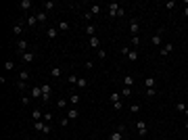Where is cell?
Here are the masks:
<instances>
[{
	"label": "cell",
	"instance_id": "c3c4849f",
	"mask_svg": "<svg viewBox=\"0 0 188 140\" xmlns=\"http://www.w3.org/2000/svg\"><path fill=\"white\" fill-rule=\"evenodd\" d=\"M21 102L23 104H29V96H21Z\"/></svg>",
	"mask_w": 188,
	"mask_h": 140
},
{
	"label": "cell",
	"instance_id": "e575fe53",
	"mask_svg": "<svg viewBox=\"0 0 188 140\" xmlns=\"http://www.w3.org/2000/svg\"><path fill=\"white\" fill-rule=\"evenodd\" d=\"M50 73H52V75H55V77H61V73H63V71H61V69H59V67H52V71H50Z\"/></svg>",
	"mask_w": 188,
	"mask_h": 140
},
{
	"label": "cell",
	"instance_id": "816d5d0a",
	"mask_svg": "<svg viewBox=\"0 0 188 140\" xmlns=\"http://www.w3.org/2000/svg\"><path fill=\"white\" fill-rule=\"evenodd\" d=\"M184 115H186V119H188V109H186V111H184Z\"/></svg>",
	"mask_w": 188,
	"mask_h": 140
},
{
	"label": "cell",
	"instance_id": "f546056e",
	"mask_svg": "<svg viewBox=\"0 0 188 140\" xmlns=\"http://www.w3.org/2000/svg\"><path fill=\"white\" fill-rule=\"evenodd\" d=\"M69 124H71V119H69V117H63V119L59 121V126H61V128H67Z\"/></svg>",
	"mask_w": 188,
	"mask_h": 140
},
{
	"label": "cell",
	"instance_id": "6da1fadb",
	"mask_svg": "<svg viewBox=\"0 0 188 140\" xmlns=\"http://www.w3.org/2000/svg\"><path fill=\"white\" fill-rule=\"evenodd\" d=\"M50 92H52V88H50V84H42V102H48L50 100Z\"/></svg>",
	"mask_w": 188,
	"mask_h": 140
},
{
	"label": "cell",
	"instance_id": "ee69618b",
	"mask_svg": "<svg viewBox=\"0 0 188 140\" xmlns=\"http://www.w3.org/2000/svg\"><path fill=\"white\" fill-rule=\"evenodd\" d=\"M130 111H132V113H138L140 107H138V104H130Z\"/></svg>",
	"mask_w": 188,
	"mask_h": 140
},
{
	"label": "cell",
	"instance_id": "30bf717a",
	"mask_svg": "<svg viewBox=\"0 0 188 140\" xmlns=\"http://www.w3.org/2000/svg\"><path fill=\"white\" fill-rule=\"evenodd\" d=\"M33 57H36V55H33L31 50H27V52H21V59L25 61V63H31V61H33Z\"/></svg>",
	"mask_w": 188,
	"mask_h": 140
},
{
	"label": "cell",
	"instance_id": "d6a6232c",
	"mask_svg": "<svg viewBox=\"0 0 188 140\" xmlns=\"http://www.w3.org/2000/svg\"><path fill=\"white\" fill-rule=\"evenodd\" d=\"M94 31H96V29H94V25H88V27H86V33H88L90 38H92V36H96Z\"/></svg>",
	"mask_w": 188,
	"mask_h": 140
},
{
	"label": "cell",
	"instance_id": "ffe728a7",
	"mask_svg": "<svg viewBox=\"0 0 188 140\" xmlns=\"http://www.w3.org/2000/svg\"><path fill=\"white\" fill-rule=\"evenodd\" d=\"M176 109L180 111V113H184V111H186L188 107H186V102H184V100H178V102H176Z\"/></svg>",
	"mask_w": 188,
	"mask_h": 140
},
{
	"label": "cell",
	"instance_id": "7402d4cb",
	"mask_svg": "<svg viewBox=\"0 0 188 140\" xmlns=\"http://www.w3.org/2000/svg\"><path fill=\"white\" fill-rule=\"evenodd\" d=\"M4 69H6V71H13V69H15V61H11V59L4 61Z\"/></svg>",
	"mask_w": 188,
	"mask_h": 140
},
{
	"label": "cell",
	"instance_id": "60d3db41",
	"mask_svg": "<svg viewBox=\"0 0 188 140\" xmlns=\"http://www.w3.org/2000/svg\"><path fill=\"white\" fill-rule=\"evenodd\" d=\"M27 77H29V71H21V82H27Z\"/></svg>",
	"mask_w": 188,
	"mask_h": 140
},
{
	"label": "cell",
	"instance_id": "484cf974",
	"mask_svg": "<svg viewBox=\"0 0 188 140\" xmlns=\"http://www.w3.org/2000/svg\"><path fill=\"white\" fill-rule=\"evenodd\" d=\"M67 104H69V100H67V98H59V100H57V107H59V109H65Z\"/></svg>",
	"mask_w": 188,
	"mask_h": 140
},
{
	"label": "cell",
	"instance_id": "7bdbcfd3",
	"mask_svg": "<svg viewBox=\"0 0 188 140\" xmlns=\"http://www.w3.org/2000/svg\"><path fill=\"white\" fill-rule=\"evenodd\" d=\"M130 50H132V48H128V46H121V55H123V57H128V52H130Z\"/></svg>",
	"mask_w": 188,
	"mask_h": 140
},
{
	"label": "cell",
	"instance_id": "681fc988",
	"mask_svg": "<svg viewBox=\"0 0 188 140\" xmlns=\"http://www.w3.org/2000/svg\"><path fill=\"white\" fill-rule=\"evenodd\" d=\"M44 121H52V115H50V113H44Z\"/></svg>",
	"mask_w": 188,
	"mask_h": 140
},
{
	"label": "cell",
	"instance_id": "8fae6325",
	"mask_svg": "<svg viewBox=\"0 0 188 140\" xmlns=\"http://www.w3.org/2000/svg\"><path fill=\"white\" fill-rule=\"evenodd\" d=\"M123 86H125V88H132V86H134V75H130V73L125 75L123 77Z\"/></svg>",
	"mask_w": 188,
	"mask_h": 140
},
{
	"label": "cell",
	"instance_id": "d6986e66",
	"mask_svg": "<svg viewBox=\"0 0 188 140\" xmlns=\"http://www.w3.org/2000/svg\"><path fill=\"white\" fill-rule=\"evenodd\" d=\"M17 48H19L21 52H27V42H25V40H19V42H17Z\"/></svg>",
	"mask_w": 188,
	"mask_h": 140
},
{
	"label": "cell",
	"instance_id": "9a60e30c",
	"mask_svg": "<svg viewBox=\"0 0 188 140\" xmlns=\"http://www.w3.org/2000/svg\"><path fill=\"white\" fill-rule=\"evenodd\" d=\"M36 19H38V23H44L48 17H46V13H44V11H38V13H36Z\"/></svg>",
	"mask_w": 188,
	"mask_h": 140
},
{
	"label": "cell",
	"instance_id": "4dcf8cb0",
	"mask_svg": "<svg viewBox=\"0 0 188 140\" xmlns=\"http://www.w3.org/2000/svg\"><path fill=\"white\" fill-rule=\"evenodd\" d=\"M67 29H69V23L67 21H61L59 23V31H67Z\"/></svg>",
	"mask_w": 188,
	"mask_h": 140
},
{
	"label": "cell",
	"instance_id": "3957f363",
	"mask_svg": "<svg viewBox=\"0 0 188 140\" xmlns=\"http://www.w3.org/2000/svg\"><path fill=\"white\" fill-rule=\"evenodd\" d=\"M172 50H174V44H172V42H167V44H163V46H161L159 55H161V57H167V55H169Z\"/></svg>",
	"mask_w": 188,
	"mask_h": 140
},
{
	"label": "cell",
	"instance_id": "f35d334b",
	"mask_svg": "<svg viewBox=\"0 0 188 140\" xmlns=\"http://www.w3.org/2000/svg\"><path fill=\"white\" fill-rule=\"evenodd\" d=\"M174 6H176V2H174V0H169V2H165V8H167V11H172Z\"/></svg>",
	"mask_w": 188,
	"mask_h": 140
},
{
	"label": "cell",
	"instance_id": "74e56055",
	"mask_svg": "<svg viewBox=\"0 0 188 140\" xmlns=\"http://www.w3.org/2000/svg\"><path fill=\"white\" fill-rule=\"evenodd\" d=\"M17 88H19V90H27V84L19 80V84H17Z\"/></svg>",
	"mask_w": 188,
	"mask_h": 140
},
{
	"label": "cell",
	"instance_id": "5b68a950",
	"mask_svg": "<svg viewBox=\"0 0 188 140\" xmlns=\"http://www.w3.org/2000/svg\"><path fill=\"white\" fill-rule=\"evenodd\" d=\"M138 29H140L138 19H132V21H130V31H132V36H138Z\"/></svg>",
	"mask_w": 188,
	"mask_h": 140
},
{
	"label": "cell",
	"instance_id": "83f0119b",
	"mask_svg": "<svg viewBox=\"0 0 188 140\" xmlns=\"http://www.w3.org/2000/svg\"><path fill=\"white\" fill-rule=\"evenodd\" d=\"M86 86H88V80H86V77H79V80H77V88L82 90V88H86Z\"/></svg>",
	"mask_w": 188,
	"mask_h": 140
},
{
	"label": "cell",
	"instance_id": "cb8c5ba5",
	"mask_svg": "<svg viewBox=\"0 0 188 140\" xmlns=\"http://www.w3.org/2000/svg\"><path fill=\"white\" fill-rule=\"evenodd\" d=\"M77 102H79V94H71V98H69V104H71V107H75Z\"/></svg>",
	"mask_w": 188,
	"mask_h": 140
},
{
	"label": "cell",
	"instance_id": "d590c367",
	"mask_svg": "<svg viewBox=\"0 0 188 140\" xmlns=\"http://www.w3.org/2000/svg\"><path fill=\"white\" fill-rule=\"evenodd\" d=\"M155 94H157V90H155V88H146V96H148V98H153Z\"/></svg>",
	"mask_w": 188,
	"mask_h": 140
},
{
	"label": "cell",
	"instance_id": "d4e9b609",
	"mask_svg": "<svg viewBox=\"0 0 188 140\" xmlns=\"http://www.w3.org/2000/svg\"><path fill=\"white\" fill-rule=\"evenodd\" d=\"M109 100H111V102H117V100H121V92H113V94L109 96Z\"/></svg>",
	"mask_w": 188,
	"mask_h": 140
},
{
	"label": "cell",
	"instance_id": "f1b7e54d",
	"mask_svg": "<svg viewBox=\"0 0 188 140\" xmlns=\"http://www.w3.org/2000/svg\"><path fill=\"white\" fill-rule=\"evenodd\" d=\"M44 126H46V124H42V121H36V124H33V130H36V132H44Z\"/></svg>",
	"mask_w": 188,
	"mask_h": 140
},
{
	"label": "cell",
	"instance_id": "f907efd6",
	"mask_svg": "<svg viewBox=\"0 0 188 140\" xmlns=\"http://www.w3.org/2000/svg\"><path fill=\"white\" fill-rule=\"evenodd\" d=\"M184 15L188 17V2H186V8H184Z\"/></svg>",
	"mask_w": 188,
	"mask_h": 140
},
{
	"label": "cell",
	"instance_id": "7dc6e473",
	"mask_svg": "<svg viewBox=\"0 0 188 140\" xmlns=\"http://www.w3.org/2000/svg\"><path fill=\"white\" fill-rule=\"evenodd\" d=\"M84 17H86V21H92V17H94V15H92V13H90V11H88V13H86V15H84Z\"/></svg>",
	"mask_w": 188,
	"mask_h": 140
},
{
	"label": "cell",
	"instance_id": "f6af8a7d",
	"mask_svg": "<svg viewBox=\"0 0 188 140\" xmlns=\"http://www.w3.org/2000/svg\"><path fill=\"white\" fill-rule=\"evenodd\" d=\"M96 52H98V59H105V57H107V55H105V50H103V48H98Z\"/></svg>",
	"mask_w": 188,
	"mask_h": 140
},
{
	"label": "cell",
	"instance_id": "7a4b0ae2",
	"mask_svg": "<svg viewBox=\"0 0 188 140\" xmlns=\"http://www.w3.org/2000/svg\"><path fill=\"white\" fill-rule=\"evenodd\" d=\"M107 8H109V15L111 17H117V13H119V2H109V4H107Z\"/></svg>",
	"mask_w": 188,
	"mask_h": 140
},
{
	"label": "cell",
	"instance_id": "8992f818",
	"mask_svg": "<svg viewBox=\"0 0 188 140\" xmlns=\"http://www.w3.org/2000/svg\"><path fill=\"white\" fill-rule=\"evenodd\" d=\"M136 128H138V134H140V136H146V134H148V128H146L144 121H138Z\"/></svg>",
	"mask_w": 188,
	"mask_h": 140
},
{
	"label": "cell",
	"instance_id": "277c9868",
	"mask_svg": "<svg viewBox=\"0 0 188 140\" xmlns=\"http://www.w3.org/2000/svg\"><path fill=\"white\" fill-rule=\"evenodd\" d=\"M29 96H31V98H42V86H33V88H29Z\"/></svg>",
	"mask_w": 188,
	"mask_h": 140
},
{
	"label": "cell",
	"instance_id": "4fadbf2b",
	"mask_svg": "<svg viewBox=\"0 0 188 140\" xmlns=\"http://www.w3.org/2000/svg\"><path fill=\"white\" fill-rule=\"evenodd\" d=\"M150 42H153V46H161V44H163V40H161V33H155V36L150 38Z\"/></svg>",
	"mask_w": 188,
	"mask_h": 140
},
{
	"label": "cell",
	"instance_id": "f5cc1de1",
	"mask_svg": "<svg viewBox=\"0 0 188 140\" xmlns=\"http://www.w3.org/2000/svg\"><path fill=\"white\" fill-rule=\"evenodd\" d=\"M184 128H186V130H188V119H186V124H184Z\"/></svg>",
	"mask_w": 188,
	"mask_h": 140
},
{
	"label": "cell",
	"instance_id": "ba28073f",
	"mask_svg": "<svg viewBox=\"0 0 188 140\" xmlns=\"http://www.w3.org/2000/svg\"><path fill=\"white\" fill-rule=\"evenodd\" d=\"M23 23L25 21H19V23L13 25V33H15V36H21V33H23Z\"/></svg>",
	"mask_w": 188,
	"mask_h": 140
},
{
	"label": "cell",
	"instance_id": "9c48e42d",
	"mask_svg": "<svg viewBox=\"0 0 188 140\" xmlns=\"http://www.w3.org/2000/svg\"><path fill=\"white\" fill-rule=\"evenodd\" d=\"M46 36H48L50 40H57V36H59V27H48V29H46Z\"/></svg>",
	"mask_w": 188,
	"mask_h": 140
},
{
	"label": "cell",
	"instance_id": "e0dca14e",
	"mask_svg": "<svg viewBox=\"0 0 188 140\" xmlns=\"http://www.w3.org/2000/svg\"><path fill=\"white\" fill-rule=\"evenodd\" d=\"M31 117H33V119H36V121H40V119H42V117H44V113H42V111H40V109H33V111H31Z\"/></svg>",
	"mask_w": 188,
	"mask_h": 140
},
{
	"label": "cell",
	"instance_id": "836d02e7",
	"mask_svg": "<svg viewBox=\"0 0 188 140\" xmlns=\"http://www.w3.org/2000/svg\"><path fill=\"white\" fill-rule=\"evenodd\" d=\"M90 13H92V15H98V13H100V6H98V4H92V6H90Z\"/></svg>",
	"mask_w": 188,
	"mask_h": 140
},
{
	"label": "cell",
	"instance_id": "bcb514c9",
	"mask_svg": "<svg viewBox=\"0 0 188 140\" xmlns=\"http://www.w3.org/2000/svg\"><path fill=\"white\" fill-rule=\"evenodd\" d=\"M50 130H52L50 124H46V126H44V132H42V134H50Z\"/></svg>",
	"mask_w": 188,
	"mask_h": 140
},
{
	"label": "cell",
	"instance_id": "4316f807",
	"mask_svg": "<svg viewBox=\"0 0 188 140\" xmlns=\"http://www.w3.org/2000/svg\"><path fill=\"white\" fill-rule=\"evenodd\" d=\"M121 134H123V132H119V130H115V132L109 136V140H121Z\"/></svg>",
	"mask_w": 188,
	"mask_h": 140
},
{
	"label": "cell",
	"instance_id": "603a6c76",
	"mask_svg": "<svg viewBox=\"0 0 188 140\" xmlns=\"http://www.w3.org/2000/svg\"><path fill=\"white\" fill-rule=\"evenodd\" d=\"M42 8H44V13H46V11H52V8H55V2H50V0H46V2L42 4Z\"/></svg>",
	"mask_w": 188,
	"mask_h": 140
},
{
	"label": "cell",
	"instance_id": "5bb4252c",
	"mask_svg": "<svg viewBox=\"0 0 188 140\" xmlns=\"http://www.w3.org/2000/svg\"><path fill=\"white\" fill-rule=\"evenodd\" d=\"M88 42H90V46H92V48H96V50H98V48H100V40H98L96 36H92V38H90V40H88Z\"/></svg>",
	"mask_w": 188,
	"mask_h": 140
},
{
	"label": "cell",
	"instance_id": "ac0fdd59",
	"mask_svg": "<svg viewBox=\"0 0 188 140\" xmlns=\"http://www.w3.org/2000/svg\"><path fill=\"white\" fill-rule=\"evenodd\" d=\"M21 11H29V8H31V0H21Z\"/></svg>",
	"mask_w": 188,
	"mask_h": 140
},
{
	"label": "cell",
	"instance_id": "2e32d148",
	"mask_svg": "<svg viewBox=\"0 0 188 140\" xmlns=\"http://www.w3.org/2000/svg\"><path fill=\"white\" fill-rule=\"evenodd\" d=\"M128 61H132V63H134V61H138V52H136V48H132V50L128 52Z\"/></svg>",
	"mask_w": 188,
	"mask_h": 140
},
{
	"label": "cell",
	"instance_id": "ab89813d",
	"mask_svg": "<svg viewBox=\"0 0 188 140\" xmlns=\"http://www.w3.org/2000/svg\"><path fill=\"white\" fill-rule=\"evenodd\" d=\"M121 107H123V104H121V100H117V102H113V109H115V111H121Z\"/></svg>",
	"mask_w": 188,
	"mask_h": 140
},
{
	"label": "cell",
	"instance_id": "44dd1931",
	"mask_svg": "<svg viewBox=\"0 0 188 140\" xmlns=\"http://www.w3.org/2000/svg\"><path fill=\"white\" fill-rule=\"evenodd\" d=\"M25 23H27V25H29V27H33V25H36V23H38V19H36V15H29V17H27V19H25Z\"/></svg>",
	"mask_w": 188,
	"mask_h": 140
},
{
	"label": "cell",
	"instance_id": "8d00e7d4",
	"mask_svg": "<svg viewBox=\"0 0 188 140\" xmlns=\"http://www.w3.org/2000/svg\"><path fill=\"white\" fill-rule=\"evenodd\" d=\"M132 94V88H125L123 86V90H121V96H130Z\"/></svg>",
	"mask_w": 188,
	"mask_h": 140
},
{
	"label": "cell",
	"instance_id": "b9f144b4",
	"mask_svg": "<svg viewBox=\"0 0 188 140\" xmlns=\"http://www.w3.org/2000/svg\"><path fill=\"white\" fill-rule=\"evenodd\" d=\"M138 42H140L138 36H132V46H138Z\"/></svg>",
	"mask_w": 188,
	"mask_h": 140
},
{
	"label": "cell",
	"instance_id": "7c38bea8",
	"mask_svg": "<svg viewBox=\"0 0 188 140\" xmlns=\"http://www.w3.org/2000/svg\"><path fill=\"white\" fill-rule=\"evenodd\" d=\"M144 86H146V88H155V86H157V82H155V77H153V75H148L146 80H144Z\"/></svg>",
	"mask_w": 188,
	"mask_h": 140
},
{
	"label": "cell",
	"instance_id": "1f68e13d",
	"mask_svg": "<svg viewBox=\"0 0 188 140\" xmlns=\"http://www.w3.org/2000/svg\"><path fill=\"white\" fill-rule=\"evenodd\" d=\"M77 80H79L77 75H69V80H67V82H69V86H77Z\"/></svg>",
	"mask_w": 188,
	"mask_h": 140
},
{
	"label": "cell",
	"instance_id": "52a82bcc",
	"mask_svg": "<svg viewBox=\"0 0 188 140\" xmlns=\"http://www.w3.org/2000/svg\"><path fill=\"white\" fill-rule=\"evenodd\" d=\"M67 117H69L71 121H75V119L79 117V111H77L75 107H69V111H67Z\"/></svg>",
	"mask_w": 188,
	"mask_h": 140
}]
</instances>
